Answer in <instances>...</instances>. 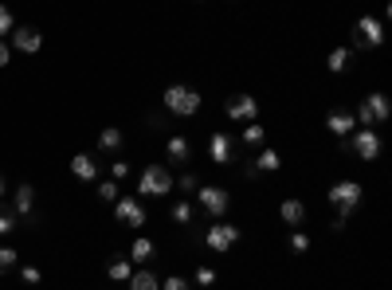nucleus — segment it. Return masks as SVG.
Here are the masks:
<instances>
[{"instance_id": "obj_16", "label": "nucleus", "mask_w": 392, "mask_h": 290, "mask_svg": "<svg viewBox=\"0 0 392 290\" xmlns=\"http://www.w3.org/2000/svg\"><path fill=\"white\" fill-rule=\"evenodd\" d=\"M165 153H169V161H173V165H185L188 153H192V145H188L185 133H176V138H169V141H165Z\"/></svg>"}, {"instance_id": "obj_9", "label": "nucleus", "mask_w": 392, "mask_h": 290, "mask_svg": "<svg viewBox=\"0 0 392 290\" xmlns=\"http://www.w3.org/2000/svg\"><path fill=\"white\" fill-rule=\"evenodd\" d=\"M224 114L232 122H255L259 118V102H255V94H235V99H227Z\"/></svg>"}, {"instance_id": "obj_6", "label": "nucleus", "mask_w": 392, "mask_h": 290, "mask_svg": "<svg viewBox=\"0 0 392 290\" xmlns=\"http://www.w3.org/2000/svg\"><path fill=\"white\" fill-rule=\"evenodd\" d=\"M381 145H384L381 133L369 130V126H365V130H357V133H349V141H345V150H353L361 161H377V157H381Z\"/></svg>"}, {"instance_id": "obj_23", "label": "nucleus", "mask_w": 392, "mask_h": 290, "mask_svg": "<svg viewBox=\"0 0 392 290\" xmlns=\"http://www.w3.org/2000/svg\"><path fill=\"white\" fill-rule=\"evenodd\" d=\"M130 275H134V263L130 259H114L106 267V279H114V282H130Z\"/></svg>"}, {"instance_id": "obj_10", "label": "nucleus", "mask_w": 392, "mask_h": 290, "mask_svg": "<svg viewBox=\"0 0 392 290\" xmlns=\"http://www.w3.org/2000/svg\"><path fill=\"white\" fill-rule=\"evenodd\" d=\"M39 48H43V36H39L36 28H28V24H16V28H12V51L36 55Z\"/></svg>"}, {"instance_id": "obj_31", "label": "nucleus", "mask_w": 392, "mask_h": 290, "mask_svg": "<svg viewBox=\"0 0 392 290\" xmlns=\"http://www.w3.org/2000/svg\"><path fill=\"white\" fill-rule=\"evenodd\" d=\"M12 28H16V16L8 12V4H0V36H4V31H12Z\"/></svg>"}, {"instance_id": "obj_28", "label": "nucleus", "mask_w": 392, "mask_h": 290, "mask_svg": "<svg viewBox=\"0 0 392 290\" xmlns=\"http://www.w3.org/2000/svg\"><path fill=\"white\" fill-rule=\"evenodd\" d=\"M290 251H294V255L310 251V235H306V231H290Z\"/></svg>"}, {"instance_id": "obj_33", "label": "nucleus", "mask_w": 392, "mask_h": 290, "mask_svg": "<svg viewBox=\"0 0 392 290\" xmlns=\"http://www.w3.org/2000/svg\"><path fill=\"white\" fill-rule=\"evenodd\" d=\"M161 290H188V279H181V275H169V279L161 282Z\"/></svg>"}, {"instance_id": "obj_36", "label": "nucleus", "mask_w": 392, "mask_h": 290, "mask_svg": "<svg viewBox=\"0 0 392 290\" xmlns=\"http://www.w3.org/2000/svg\"><path fill=\"white\" fill-rule=\"evenodd\" d=\"M8 59H12V48L4 40H0V67H8Z\"/></svg>"}, {"instance_id": "obj_26", "label": "nucleus", "mask_w": 392, "mask_h": 290, "mask_svg": "<svg viewBox=\"0 0 392 290\" xmlns=\"http://www.w3.org/2000/svg\"><path fill=\"white\" fill-rule=\"evenodd\" d=\"M173 184H181V192H196L200 189V177L196 173H181V177H173Z\"/></svg>"}, {"instance_id": "obj_25", "label": "nucleus", "mask_w": 392, "mask_h": 290, "mask_svg": "<svg viewBox=\"0 0 392 290\" xmlns=\"http://www.w3.org/2000/svg\"><path fill=\"white\" fill-rule=\"evenodd\" d=\"M263 126H255V122H247V130H244V141H239V145H263Z\"/></svg>"}, {"instance_id": "obj_39", "label": "nucleus", "mask_w": 392, "mask_h": 290, "mask_svg": "<svg viewBox=\"0 0 392 290\" xmlns=\"http://www.w3.org/2000/svg\"><path fill=\"white\" fill-rule=\"evenodd\" d=\"M4 189H8V180H4V173H0V196H4Z\"/></svg>"}, {"instance_id": "obj_3", "label": "nucleus", "mask_w": 392, "mask_h": 290, "mask_svg": "<svg viewBox=\"0 0 392 290\" xmlns=\"http://www.w3.org/2000/svg\"><path fill=\"white\" fill-rule=\"evenodd\" d=\"M173 189H176L173 173H169L165 165H146V173L137 180V192H141V196H169Z\"/></svg>"}, {"instance_id": "obj_19", "label": "nucleus", "mask_w": 392, "mask_h": 290, "mask_svg": "<svg viewBox=\"0 0 392 290\" xmlns=\"http://www.w3.org/2000/svg\"><path fill=\"white\" fill-rule=\"evenodd\" d=\"M71 173H75L78 180H94L98 165H94V157H87V153H75V157H71Z\"/></svg>"}, {"instance_id": "obj_11", "label": "nucleus", "mask_w": 392, "mask_h": 290, "mask_svg": "<svg viewBox=\"0 0 392 290\" xmlns=\"http://www.w3.org/2000/svg\"><path fill=\"white\" fill-rule=\"evenodd\" d=\"M208 157H212L216 165H232V157H235V141L227 138L224 130H212V138H208Z\"/></svg>"}, {"instance_id": "obj_2", "label": "nucleus", "mask_w": 392, "mask_h": 290, "mask_svg": "<svg viewBox=\"0 0 392 290\" xmlns=\"http://www.w3.org/2000/svg\"><path fill=\"white\" fill-rule=\"evenodd\" d=\"M326 201H330L333 208L342 212V216H349V212L361 208V201H365V184H361V180H337V184H330Z\"/></svg>"}, {"instance_id": "obj_38", "label": "nucleus", "mask_w": 392, "mask_h": 290, "mask_svg": "<svg viewBox=\"0 0 392 290\" xmlns=\"http://www.w3.org/2000/svg\"><path fill=\"white\" fill-rule=\"evenodd\" d=\"M345 220H349V216H342V212H337V216H333V224H330V228H333V231H345Z\"/></svg>"}, {"instance_id": "obj_29", "label": "nucleus", "mask_w": 392, "mask_h": 290, "mask_svg": "<svg viewBox=\"0 0 392 290\" xmlns=\"http://www.w3.org/2000/svg\"><path fill=\"white\" fill-rule=\"evenodd\" d=\"M20 263V255H16V247H0V270H12Z\"/></svg>"}, {"instance_id": "obj_24", "label": "nucleus", "mask_w": 392, "mask_h": 290, "mask_svg": "<svg viewBox=\"0 0 392 290\" xmlns=\"http://www.w3.org/2000/svg\"><path fill=\"white\" fill-rule=\"evenodd\" d=\"M192 212H196V208H192L188 201H176L173 208H169V216H173V224H181V228H185V224L192 220Z\"/></svg>"}, {"instance_id": "obj_1", "label": "nucleus", "mask_w": 392, "mask_h": 290, "mask_svg": "<svg viewBox=\"0 0 392 290\" xmlns=\"http://www.w3.org/2000/svg\"><path fill=\"white\" fill-rule=\"evenodd\" d=\"M161 99H165L169 118H196V114H200V102H204L200 99V90L188 87V82H169Z\"/></svg>"}, {"instance_id": "obj_12", "label": "nucleus", "mask_w": 392, "mask_h": 290, "mask_svg": "<svg viewBox=\"0 0 392 290\" xmlns=\"http://www.w3.org/2000/svg\"><path fill=\"white\" fill-rule=\"evenodd\" d=\"M357 40H361L365 48H381V43H384V28H381V20H372V16H361V20H357Z\"/></svg>"}, {"instance_id": "obj_17", "label": "nucleus", "mask_w": 392, "mask_h": 290, "mask_svg": "<svg viewBox=\"0 0 392 290\" xmlns=\"http://www.w3.org/2000/svg\"><path fill=\"white\" fill-rule=\"evenodd\" d=\"M31 208H36V189H31V184H20L16 196H12V212H16V216H28Z\"/></svg>"}, {"instance_id": "obj_8", "label": "nucleus", "mask_w": 392, "mask_h": 290, "mask_svg": "<svg viewBox=\"0 0 392 290\" xmlns=\"http://www.w3.org/2000/svg\"><path fill=\"white\" fill-rule=\"evenodd\" d=\"M204 243L212 251H232L235 243H239V228L235 224H220V220H212V228L204 231Z\"/></svg>"}, {"instance_id": "obj_5", "label": "nucleus", "mask_w": 392, "mask_h": 290, "mask_svg": "<svg viewBox=\"0 0 392 290\" xmlns=\"http://www.w3.org/2000/svg\"><path fill=\"white\" fill-rule=\"evenodd\" d=\"M196 201H200V208H204L212 220H220V216L232 208V196H227V189H220V184H200V189H196Z\"/></svg>"}, {"instance_id": "obj_13", "label": "nucleus", "mask_w": 392, "mask_h": 290, "mask_svg": "<svg viewBox=\"0 0 392 290\" xmlns=\"http://www.w3.org/2000/svg\"><path fill=\"white\" fill-rule=\"evenodd\" d=\"M353 126H357V118H353V110H330V118H326V130L330 133H337V138H349L353 133Z\"/></svg>"}, {"instance_id": "obj_35", "label": "nucleus", "mask_w": 392, "mask_h": 290, "mask_svg": "<svg viewBox=\"0 0 392 290\" xmlns=\"http://www.w3.org/2000/svg\"><path fill=\"white\" fill-rule=\"evenodd\" d=\"M20 275H24V282H31V287H36V282L43 279V275H39V267H24Z\"/></svg>"}, {"instance_id": "obj_22", "label": "nucleus", "mask_w": 392, "mask_h": 290, "mask_svg": "<svg viewBox=\"0 0 392 290\" xmlns=\"http://www.w3.org/2000/svg\"><path fill=\"white\" fill-rule=\"evenodd\" d=\"M122 145H126V138H122V130H118V126H106V130L98 133V150L114 153V150H122Z\"/></svg>"}, {"instance_id": "obj_30", "label": "nucleus", "mask_w": 392, "mask_h": 290, "mask_svg": "<svg viewBox=\"0 0 392 290\" xmlns=\"http://www.w3.org/2000/svg\"><path fill=\"white\" fill-rule=\"evenodd\" d=\"M16 228V212H8V208H0V235H8V231Z\"/></svg>"}, {"instance_id": "obj_34", "label": "nucleus", "mask_w": 392, "mask_h": 290, "mask_svg": "<svg viewBox=\"0 0 392 290\" xmlns=\"http://www.w3.org/2000/svg\"><path fill=\"white\" fill-rule=\"evenodd\" d=\"M110 177H114V180L130 177V165H126V161H114V169H110Z\"/></svg>"}, {"instance_id": "obj_21", "label": "nucleus", "mask_w": 392, "mask_h": 290, "mask_svg": "<svg viewBox=\"0 0 392 290\" xmlns=\"http://www.w3.org/2000/svg\"><path fill=\"white\" fill-rule=\"evenodd\" d=\"M130 290H161V279H157L153 270H134V275H130Z\"/></svg>"}, {"instance_id": "obj_4", "label": "nucleus", "mask_w": 392, "mask_h": 290, "mask_svg": "<svg viewBox=\"0 0 392 290\" xmlns=\"http://www.w3.org/2000/svg\"><path fill=\"white\" fill-rule=\"evenodd\" d=\"M388 114H392L388 94L372 90V94H365V99H361V106H357V114H353V118L365 122V126H381V122H388Z\"/></svg>"}, {"instance_id": "obj_18", "label": "nucleus", "mask_w": 392, "mask_h": 290, "mask_svg": "<svg viewBox=\"0 0 392 290\" xmlns=\"http://www.w3.org/2000/svg\"><path fill=\"white\" fill-rule=\"evenodd\" d=\"M157 255L153 240H146V235H137V240H130V263H149Z\"/></svg>"}, {"instance_id": "obj_32", "label": "nucleus", "mask_w": 392, "mask_h": 290, "mask_svg": "<svg viewBox=\"0 0 392 290\" xmlns=\"http://www.w3.org/2000/svg\"><path fill=\"white\" fill-rule=\"evenodd\" d=\"M192 279L200 282V287H212V282H216V270H212V267H196Z\"/></svg>"}, {"instance_id": "obj_14", "label": "nucleus", "mask_w": 392, "mask_h": 290, "mask_svg": "<svg viewBox=\"0 0 392 290\" xmlns=\"http://www.w3.org/2000/svg\"><path fill=\"white\" fill-rule=\"evenodd\" d=\"M279 169H283V157H279L274 150H259V157L247 165V177H259V173H279Z\"/></svg>"}, {"instance_id": "obj_37", "label": "nucleus", "mask_w": 392, "mask_h": 290, "mask_svg": "<svg viewBox=\"0 0 392 290\" xmlns=\"http://www.w3.org/2000/svg\"><path fill=\"white\" fill-rule=\"evenodd\" d=\"M165 118H169V114H153V118H149V130H161V126H165Z\"/></svg>"}, {"instance_id": "obj_15", "label": "nucleus", "mask_w": 392, "mask_h": 290, "mask_svg": "<svg viewBox=\"0 0 392 290\" xmlns=\"http://www.w3.org/2000/svg\"><path fill=\"white\" fill-rule=\"evenodd\" d=\"M279 216H283L290 228H298V224H306V204L298 201V196H286V201L279 204Z\"/></svg>"}, {"instance_id": "obj_7", "label": "nucleus", "mask_w": 392, "mask_h": 290, "mask_svg": "<svg viewBox=\"0 0 392 290\" xmlns=\"http://www.w3.org/2000/svg\"><path fill=\"white\" fill-rule=\"evenodd\" d=\"M114 216H118V224H126V228H141V224L149 220V208L137 201V196H118Z\"/></svg>"}, {"instance_id": "obj_27", "label": "nucleus", "mask_w": 392, "mask_h": 290, "mask_svg": "<svg viewBox=\"0 0 392 290\" xmlns=\"http://www.w3.org/2000/svg\"><path fill=\"white\" fill-rule=\"evenodd\" d=\"M98 201H106V204L118 201V180H102L98 184Z\"/></svg>"}, {"instance_id": "obj_20", "label": "nucleus", "mask_w": 392, "mask_h": 290, "mask_svg": "<svg viewBox=\"0 0 392 290\" xmlns=\"http://www.w3.org/2000/svg\"><path fill=\"white\" fill-rule=\"evenodd\" d=\"M349 59H353V48H333L330 55H326V67H330L333 75H342V71H349Z\"/></svg>"}]
</instances>
